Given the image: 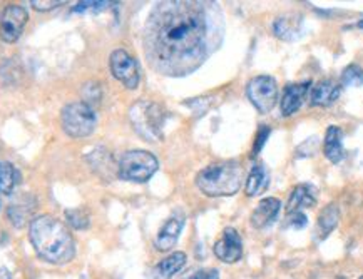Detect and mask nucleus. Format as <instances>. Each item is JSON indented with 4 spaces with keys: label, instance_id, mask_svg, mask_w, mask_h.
<instances>
[{
    "label": "nucleus",
    "instance_id": "f257e3e1",
    "mask_svg": "<svg viewBox=\"0 0 363 279\" xmlns=\"http://www.w3.org/2000/svg\"><path fill=\"white\" fill-rule=\"evenodd\" d=\"M223 30V13L215 2H160L144 25V54L162 76H188L220 47Z\"/></svg>",
    "mask_w": 363,
    "mask_h": 279
},
{
    "label": "nucleus",
    "instance_id": "f03ea898",
    "mask_svg": "<svg viewBox=\"0 0 363 279\" xmlns=\"http://www.w3.org/2000/svg\"><path fill=\"white\" fill-rule=\"evenodd\" d=\"M29 239L35 254L50 264H66L76 256V243L71 231L57 217L42 214L29 226Z\"/></svg>",
    "mask_w": 363,
    "mask_h": 279
},
{
    "label": "nucleus",
    "instance_id": "7ed1b4c3",
    "mask_svg": "<svg viewBox=\"0 0 363 279\" xmlns=\"http://www.w3.org/2000/svg\"><path fill=\"white\" fill-rule=\"evenodd\" d=\"M243 184V167L236 161L209 164L196 176V186L209 198H226L236 194Z\"/></svg>",
    "mask_w": 363,
    "mask_h": 279
},
{
    "label": "nucleus",
    "instance_id": "20e7f679",
    "mask_svg": "<svg viewBox=\"0 0 363 279\" xmlns=\"http://www.w3.org/2000/svg\"><path fill=\"white\" fill-rule=\"evenodd\" d=\"M129 119L139 136L144 141L156 142L161 141L162 127L166 123L164 107L151 101H138L131 109H129Z\"/></svg>",
    "mask_w": 363,
    "mask_h": 279
},
{
    "label": "nucleus",
    "instance_id": "39448f33",
    "mask_svg": "<svg viewBox=\"0 0 363 279\" xmlns=\"http://www.w3.org/2000/svg\"><path fill=\"white\" fill-rule=\"evenodd\" d=\"M160 167L156 156L143 149L124 152L118 162V176L131 183H147Z\"/></svg>",
    "mask_w": 363,
    "mask_h": 279
},
{
    "label": "nucleus",
    "instance_id": "423d86ee",
    "mask_svg": "<svg viewBox=\"0 0 363 279\" xmlns=\"http://www.w3.org/2000/svg\"><path fill=\"white\" fill-rule=\"evenodd\" d=\"M96 113L94 107L87 106L86 102H72L67 104L60 113V125L64 132L72 139L87 137L96 129Z\"/></svg>",
    "mask_w": 363,
    "mask_h": 279
},
{
    "label": "nucleus",
    "instance_id": "0eeeda50",
    "mask_svg": "<svg viewBox=\"0 0 363 279\" xmlns=\"http://www.w3.org/2000/svg\"><path fill=\"white\" fill-rule=\"evenodd\" d=\"M246 96L258 113H272L278 101L277 81L272 76H256L246 86Z\"/></svg>",
    "mask_w": 363,
    "mask_h": 279
},
{
    "label": "nucleus",
    "instance_id": "6e6552de",
    "mask_svg": "<svg viewBox=\"0 0 363 279\" xmlns=\"http://www.w3.org/2000/svg\"><path fill=\"white\" fill-rule=\"evenodd\" d=\"M109 67L113 76L128 89H136L139 86V66L136 59L123 49H116L109 57Z\"/></svg>",
    "mask_w": 363,
    "mask_h": 279
},
{
    "label": "nucleus",
    "instance_id": "1a4fd4ad",
    "mask_svg": "<svg viewBox=\"0 0 363 279\" xmlns=\"http://www.w3.org/2000/svg\"><path fill=\"white\" fill-rule=\"evenodd\" d=\"M29 21V13L26 7L11 4L2 11L0 16V39L7 44H13L24 32V27Z\"/></svg>",
    "mask_w": 363,
    "mask_h": 279
},
{
    "label": "nucleus",
    "instance_id": "9d476101",
    "mask_svg": "<svg viewBox=\"0 0 363 279\" xmlns=\"http://www.w3.org/2000/svg\"><path fill=\"white\" fill-rule=\"evenodd\" d=\"M215 254L220 261L226 264L238 263L243 256V241L235 227H226L221 238L215 243Z\"/></svg>",
    "mask_w": 363,
    "mask_h": 279
},
{
    "label": "nucleus",
    "instance_id": "9b49d317",
    "mask_svg": "<svg viewBox=\"0 0 363 279\" xmlns=\"http://www.w3.org/2000/svg\"><path fill=\"white\" fill-rule=\"evenodd\" d=\"M184 222H186L184 214L174 212L173 216H171L169 220L162 224L160 232H157L156 241H155L156 249H160V251L173 249L176 243H178L181 231H183V227H184Z\"/></svg>",
    "mask_w": 363,
    "mask_h": 279
},
{
    "label": "nucleus",
    "instance_id": "f8f14e48",
    "mask_svg": "<svg viewBox=\"0 0 363 279\" xmlns=\"http://www.w3.org/2000/svg\"><path fill=\"white\" fill-rule=\"evenodd\" d=\"M281 203L277 198H264L258 203L255 211L251 212L250 222L255 229H264V227L272 226L277 221L278 214H280Z\"/></svg>",
    "mask_w": 363,
    "mask_h": 279
},
{
    "label": "nucleus",
    "instance_id": "ddd939ff",
    "mask_svg": "<svg viewBox=\"0 0 363 279\" xmlns=\"http://www.w3.org/2000/svg\"><path fill=\"white\" fill-rule=\"evenodd\" d=\"M310 92V82H301V84H290L285 87L281 97V114L283 115H291L300 109L301 102Z\"/></svg>",
    "mask_w": 363,
    "mask_h": 279
},
{
    "label": "nucleus",
    "instance_id": "4468645a",
    "mask_svg": "<svg viewBox=\"0 0 363 279\" xmlns=\"http://www.w3.org/2000/svg\"><path fill=\"white\" fill-rule=\"evenodd\" d=\"M35 209V199L32 196H21L7 209V217L16 227H24Z\"/></svg>",
    "mask_w": 363,
    "mask_h": 279
},
{
    "label": "nucleus",
    "instance_id": "2eb2a0df",
    "mask_svg": "<svg viewBox=\"0 0 363 279\" xmlns=\"http://www.w3.org/2000/svg\"><path fill=\"white\" fill-rule=\"evenodd\" d=\"M340 86L335 81H322L318 82L316 86L311 87L310 91V102L311 106H318V107H328L332 106L335 101L340 97Z\"/></svg>",
    "mask_w": 363,
    "mask_h": 279
},
{
    "label": "nucleus",
    "instance_id": "dca6fc26",
    "mask_svg": "<svg viewBox=\"0 0 363 279\" xmlns=\"http://www.w3.org/2000/svg\"><path fill=\"white\" fill-rule=\"evenodd\" d=\"M323 154L327 156V159L333 164L343 161L345 157V149H343V132L342 129L337 125H330L325 134V142H323Z\"/></svg>",
    "mask_w": 363,
    "mask_h": 279
},
{
    "label": "nucleus",
    "instance_id": "f3484780",
    "mask_svg": "<svg viewBox=\"0 0 363 279\" xmlns=\"http://www.w3.org/2000/svg\"><path fill=\"white\" fill-rule=\"evenodd\" d=\"M316 204V190L310 184H298L291 190L286 204V212H296L305 207H313Z\"/></svg>",
    "mask_w": 363,
    "mask_h": 279
},
{
    "label": "nucleus",
    "instance_id": "a211bd4d",
    "mask_svg": "<svg viewBox=\"0 0 363 279\" xmlns=\"http://www.w3.org/2000/svg\"><path fill=\"white\" fill-rule=\"evenodd\" d=\"M186 259L188 258H186V254L181 253V251L169 254L167 258H164L152 268V279H171L174 274H178L181 269L184 268Z\"/></svg>",
    "mask_w": 363,
    "mask_h": 279
},
{
    "label": "nucleus",
    "instance_id": "6ab92c4d",
    "mask_svg": "<svg viewBox=\"0 0 363 279\" xmlns=\"http://www.w3.org/2000/svg\"><path fill=\"white\" fill-rule=\"evenodd\" d=\"M268 178H269V174H268L267 167H264L263 164H256L253 169L250 171L248 179H246V186H245L246 194H248L250 198L262 194L268 186V181H269Z\"/></svg>",
    "mask_w": 363,
    "mask_h": 279
},
{
    "label": "nucleus",
    "instance_id": "aec40b11",
    "mask_svg": "<svg viewBox=\"0 0 363 279\" xmlns=\"http://www.w3.org/2000/svg\"><path fill=\"white\" fill-rule=\"evenodd\" d=\"M21 183V173L11 162H0V194L11 196Z\"/></svg>",
    "mask_w": 363,
    "mask_h": 279
},
{
    "label": "nucleus",
    "instance_id": "412c9836",
    "mask_svg": "<svg viewBox=\"0 0 363 279\" xmlns=\"http://www.w3.org/2000/svg\"><path fill=\"white\" fill-rule=\"evenodd\" d=\"M340 220V211L337 207V204H330L320 212L318 216V222H316V232H318V238L325 239L327 236L332 232L335 227L338 224Z\"/></svg>",
    "mask_w": 363,
    "mask_h": 279
},
{
    "label": "nucleus",
    "instance_id": "4be33fe9",
    "mask_svg": "<svg viewBox=\"0 0 363 279\" xmlns=\"http://www.w3.org/2000/svg\"><path fill=\"white\" fill-rule=\"evenodd\" d=\"M300 17H280L274 22V34L283 40H293L298 37L300 30Z\"/></svg>",
    "mask_w": 363,
    "mask_h": 279
},
{
    "label": "nucleus",
    "instance_id": "5701e85b",
    "mask_svg": "<svg viewBox=\"0 0 363 279\" xmlns=\"http://www.w3.org/2000/svg\"><path fill=\"white\" fill-rule=\"evenodd\" d=\"M342 86L345 87H360L363 86V69L357 64L345 67L342 72Z\"/></svg>",
    "mask_w": 363,
    "mask_h": 279
},
{
    "label": "nucleus",
    "instance_id": "b1692460",
    "mask_svg": "<svg viewBox=\"0 0 363 279\" xmlns=\"http://www.w3.org/2000/svg\"><path fill=\"white\" fill-rule=\"evenodd\" d=\"M66 220L69 224H71L74 229H87L89 227V214H87L84 209L77 207V209H67L66 211Z\"/></svg>",
    "mask_w": 363,
    "mask_h": 279
},
{
    "label": "nucleus",
    "instance_id": "393cba45",
    "mask_svg": "<svg viewBox=\"0 0 363 279\" xmlns=\"http://www.w3.org/2000/svg\"><path fill=\"white\" fill-rule=\"evenodd\" d=\"M306 216L301 211H296V212H288V217H286V222L283 224V227H293V229H303L306 226Z\"/></svg>",
    "mask_w": 363,
    "mask_h": 279
},
{
    "label": "nucleus",
    "instance_id": "a878e982",
    "mask_svg": "<svg viewBox=\"0 0 363 279\" xmlns=\"http://www.w3.org/2000/svg\"><path fill=\"white\" fill-rule=\"evenodd\" d=\"M84 99H86V104L92 107V102H99L101 101V87L99 84L92 82V84H87L86 87H84Z\"/></svg>",
    "mask_w": 363,
    "mask_h": 279
},
{
    "label": "nucleus",
    "instance_id": "bb28decb",
    "mask_svg": "<svg viewBox=\"0 0 363 279\" xmlns=\"http://www.w3.org/2000/svg\"><path fill=\"white\" fill-rule=\"evenodd\" d=\"M30 6L39 12H48L59 6H64V2H60V0H32Z\"/></svg>",
    "mask_w": 363,
    "mask_h": 279
},
{
    "label": "nucleus",
    "instance_id": "cd10ccee",
    "mask_svg": "<svg viewBox=\"0 0 363 279\" xmlns=\"http://www.w3.org/2000/svg\"><path fill=\"white\" fill-rule=\"evenodd\" d=\"M108 6L109 2H81L77 4V7H74V12H86V11H102Z\"/></svg>",
    "mask_w": 363,
    "mask_h": 279
},
{
    "label": "nucleus",
    "instance_id": "c85d7f7f",
    "mask_svg": "<svg viewBox=\"0 0 363 279\" xmlns=\"http://www.w3.org/2000/svg\"><path fill=\"white\" fill-rule=\"evenodd\" d=\"M186 279H220V271L218 269H199L194 274H191Z\"/></svg>",
    "mask_w": 363,
    "mask_h": 279
},
{
    "label": "nucleus",
    "instance_id": "c756f323",
    "mask_svg": "<svg viewBox=\"0 0 363 279\" xmlns=\"http://www.w3.org/2000/svg\"><path fill=\"white\" fill-rule=\"evenodd\" d=\"M268 134H269V129H268V127H262V129H259L258 136H256V144H255V149H253V156L258 154L259 149H262L264 141H267Z\"/></svg>",
    "mask_w": 363,
    "mask_h": 279
},
{
    "label": "nucleus",
    "instance_id": "7c9ffc66",
    "mask_svg": "<svg viewBox=\"0 0 363 279\" xmlns=\"http://www.w3.org/2000/svg\"><path fill=\"white\" fill-rule=\"evenodd\" d=\"M0 279H12V274L7 268H0Z\"/></svg>",
    "mask_w": 363,
    "mask_h": 279
},
{
    "label": "nucleus",
    "instance_id": "2f4dec72",
    "mask_svg": "<svg viewBox=\"0 0 363 279\" xmlns=\"http://www.w3.org/2000/svg\"><path fill=\"white\" fill-rule=\"evenodd\" d=\"M358 27H360V29H363V21L358 22Z\"/></svg>",
    "mask_w": 363,
    "mask_h": 279
},
{
    "label": "nucleus",
    "instance_id": "473e14b6",
    "mask_svg": "<svg viewBox=\"0 0 363 279\" xmlns=\"http://www.w3.org/2000/svg\"><path fill=\"white\" fill-rule=\"evenodd\" d=\"M358 279H363V276H362V278H358Z\"/></svg>",
    "mask_w": 363,
    "mask_h": 279
}]
</instances>
